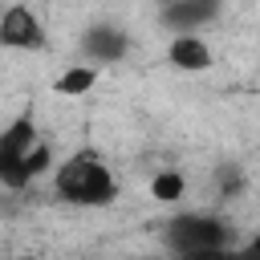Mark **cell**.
I'll return each mask as SVG.
<instances>
[{"instance_id":"6da1fadb","label":"cell","mask_w":260,"mask_h":260,"mask_svg":"<svg viewBox=\"0 0 260 260\" xmlns=\"http://www.w3.org/2000/svg\"><path fill=\"white\" fill-rule=\"evenodd\" d=\"M53 195L69 207H114L118 203V175L93 146L69 150L53 167Z\"/></svg>"},{"instance_id":"7a4b0ae2","label":"cell","mask_w":260,"mask_h":260,"mask_svg":"<svg viewBox=\"0 0 260 260\" xmlns=\"http://www.w3.org/2000/svg\"><path fill=\"white\" fill-rule=\"evenodd\" d=\"M236 228L219 211H179L162 223V248L175 260H203V256H223L232 252Z\"/></svg>"},{"instance_id":"3957f363","label":"cell","mask_w":260,"mask_h":260,"mask_svg":"<svg viewBox=\"0 0 260 260\" xmlns=\"http://www.w3.org/2000/svg\"><path fill=\"white\" fill-rule=\"evenodd\" d=\"M37 142H41V130H37L32 114H20V118H12L0 130V187L4 191H24L28 187V179H24V154Z\"/></svg>"},{"instance_id":"277c9868","label":"cell","mask_w":260,"mask_h":260,"mask_svg":"<svg viewBox=\"0 0 260 260\" xmlns=\"http://www.w3.org/2000/svg\"><path fill=\"white\" fill-rule=\"evenodd\" d=\"M0 49H12V53H45L49 49L45 20L28 4H8L0 12Z\"/></svg>"},{"instance_id":"5b68a950","label":"cell","mask_w":260,"mask_h":260,"mask_svg":"<svg viewBox=\"0 0 260 260\" xmlns=\"http://www.w3.org/2000/svg\"><path fill=\"white\" fill-rule=\"evenodd\" d=\"M130 53V32L122 24H110V20H98L81 32V57L85 65H118L122 57Z\"/></svg>"},{"instance_id":"8992f818","label":"cell","mask_w":260,"mask_h":260,"mask_svg":"<svg viewBox=\"0 0 260 260\" xmlns=\"http://www.w3.org/2000/svg\"><path fill=\"white\" fill-rule=\"evenodd\" d=\"M219 8L223 0H171V4H158V20L171 32H199L203 24L219 20Z\"/></svg>"},{"instance_id":"52a82bcc","label":"cell","mask_w":260,"mask_h":260,"mask_svg":"<svg viewBox=\"0 0 260 260\" xmlns=\"http://www.w3.org/2000/svg\"><path fill=\"white\" fill-rule=\"evenodd\" d=\"M167 61L175 69H183V73H207L215 65V53L199 32H175L167 41Z\"/></svg>"},{"instance_id":"ba28073f","label":"cell","mask_w":260,"mask_h":260,"mask_svg":"<svg viewBox=\"0 0 260 260\" xmlns=\"http://www.w3.org/2000/svg\"><path fill=\"white\" fill-rule=\"evenodd\" d=\"M98 77H102L98 65H85V61H81V65H69V69L53 81V93H57V98H85V93L98 85Z\"/></svg>"},{"instance_id":"9c48e42d","label":"cell","mask_w":260,"mask_h":260,"mask_svg":"<svg viewBox=\"0 0 260 260\" xmlns=\"http://www.w3.org/2000/svg\"><path fill=\"white\" fill-rule=\"evenodd\" d=\"M211 187H215V199H240L248 191V171L240 162H215V175H211Z\"/></svg>"},{"instance_id":"30bf717a","label":"cell","mask_w":260,"mask_h":260,"mask_svg":"<svg viewBox=\"0 0 260 260\" xmlns=\"http://www.w3.org/2000/svg\"><path fill=\"white\" fill-rule=\"evenodd\" d=\"M187 195V175L183 171H158L154 179H150V199H158V203H179Z\"/></svg>"},{"instance_id":"8fae6325","label":"cell","mask_w":260,"mask_h":260,"mask_svg":"<svg viewBox=\"0 0 260 260\" xmlns=\"http://www.w3.org/2000/svg\"><path fill=\"white\" fill-rule=\"evenodd\" d=\"M232 260H260V232H252L248 240H240L232 248Z\"/></svg>"},{"instance_id":"7c38bea8","label":"cell","mask_w":260,"mask_h":260,"mask_svg":"<svg viewBox=\"0 0 260 260\" xmlns=\"http://www.w3.org/2000/svg\"><path fill=\"white\" fill-rule=\"evenodd\" d=\"M12 260H37V256H12Z\"/></svg>"},{"instance_id":"4fadbf2b","label":"cell","mask_w":260,"mask_h":260,"mask_svg":"<svg viewBox=\"0 0 260 260\" xmlns=\"http://www.w3.org/2000/svg\"><path fill=\"white\" fill-rule=\"evenodd\" d=\"M0 12H4V0H0Z\"/></svg>"},{"instance_id":"5bb4252c","label":"cell","mask_w":260,"mask_h":260,"mask_svg":"<svg viewBox=\"0 0 260 260\" xmlns=\"http://www.w3.org/2000/svg\"><path fill=\"white\" fill-rule=\"evenodd\" d=\"M49 4H57V0H49Z\"/></svg>"},{"instance_id":"9a60e30c","label":"cell","mask_w":260,"mask_h":260,"mask_svg":"<svg viewBox=\"0 0 260 260\" xmlns=\"http://www.w3.org/2000/svg\"><path fill=\"white\" fill-rule=\"evenodd\" d=\"M256 61H260V53H256Z\"/></svg>"}]
</instances>
